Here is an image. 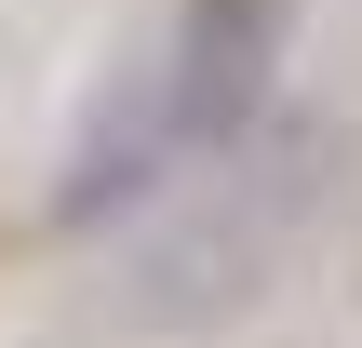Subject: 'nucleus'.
Masks as SVG:
<instances>
[{"label":"nucleus","mask_w":362,"mask_h":348,"mask_svg":"<svg viewBox=\"0 0 362 348\" xmlns=\"http://www.w3.org/2000/svg\"><path fill=\"white\" fill-rule=\"evenodd\" d=\"M309 215H322V148L255 121L242 148H202V174L134 228V255H121V308H134L148 335L242 322V308L282 282V255L309 241Z\"/></svg>","instance_id":"f257e3e1"},{"label":"nucleus","mask_w":362,"mask_h":348,"mask_svg":"<svg viewBox=\"0 0 362 348\" xmlns=\"http://www.w3.org/2000/svg\"><path fill=\"white\" fill-rule=\"evenodd\" d=\"M282 54H296V0H188V13H175V54H161V80H175L188 161H202V148H242V134L269 121V80H282Z\"/></svg>","instance_id":"f03ea898"},{"label":"nucleus","mask_w":362,"mask_h":348,"mask_svg":"<svg viewBox=\"0 0 362 348\" xmlns=\"http://www.w3.org/2000/svg\"><path fill=\"white\" fill-rule=\"evenodd\" d=\"M161 161H188L175 80H134L121 107H94V121H81V148H67V188H54V215H67V228H94V215L148 201V188H161Z\"/></svg>","instance_id":"7ed1b4c3"}]
</instances>
